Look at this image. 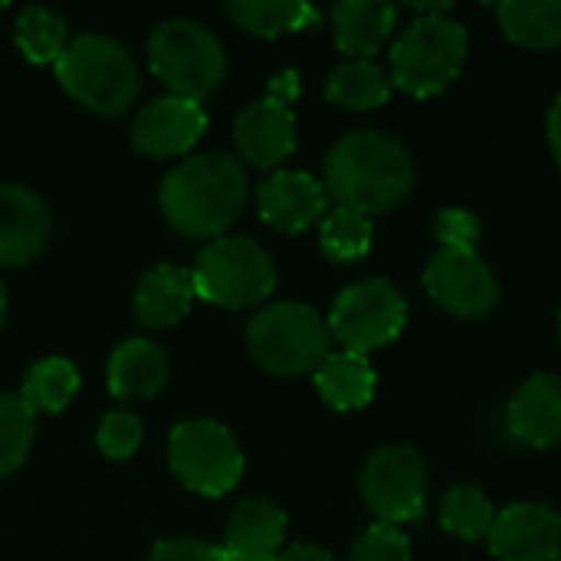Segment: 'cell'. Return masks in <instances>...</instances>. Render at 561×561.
I'll return each mask as SVG.
<instances>
[{
    "mask_svg": "<svg viewBox=\"0 0 561 561\" xmlns=\"http://www.w3.org/2000/svg\"><path fill=\"white\" fill-rule=\"evenodd\" d=\"M325 194L339 207L381 214L398 207L414 187L411 151L385 131L362 128L339 138L325 158Z\"/></svg>",
    "mask_w": 561,
    "mask_h": 561,
    "instance_id": "cell-1",
    "label": "cell"
},
{
    "mask_svg": "<svg viewBox=\"0 0 561 561\" xmlns=\"http://www.w3.org/2000/svg\"><path fill=\"white\" fill-rule=\"evenodd\" d=\"M247 171L233 154L204 151L181 161L161 184L164 220L184 237H220L243 210Z\"/></svg>",
    "mask_w": 561,
    "mask_h": 561,
    "instance_id": "cell-2",
    "label": "cell"
},
{
    "mask_svg": "<svg viewBox=\"0 0 561 561\" xmlns=\"http://www.w3.org/2000/svg\"><path fill=\"white\" fill-rule=\"evenodd\" d=\"M467 26L447 10H424L391 46V85L427 99L447 89L467 59Z\"/></svg>",
    "mask_w": 561,
    "mask_h": 561,
    "instance_id": "cell-3",
    "label": "cell"
},
{
    "mask_svg": "<svg viewBox=\"0 0 561 561\" xmlns=\"http://www.w3.org/2000/svg\"><path fill=\"white\" fill-rule=\"evenodd\" d=\"M56 79L79 105L95 115L128 112L141 89L131 53L118 39L99 33L69 39L56 59Z\"/></svg>",
    "mask_w": 561,
    "mask_h": 561,
    "instance_id": "cell-4",
    "label": "cell"
},
{
    "mask_svg": "<svg viewBox=\"0 0 561 561\" xmlns=\"http://www.w3.org/2000/svg\"><path fill=\"white\" fill-rule=\"evenodd\" d=\"M329 322L306 302H273L247 325L253 362L273 375L316 371L329 358Z\"/></svg>",
    "mask_w": 561,
    "mask_h": 561,
    "instance_id": "cell-5",
    "label": "cell"
},
{
    "mask_svg": "<svg viewBox=\"0 0 561 561\" xmlns=\"http://www.w3.org/2000/svg\"><path fill=\"white\" fill-rule=\"evenodd\" d=\"M151 72L171 89V95L201 102L227 76L224 43L197 20H164L148 39Z\"/></svg>",
    "mask_w": 561,
    "mask_h": 561,
    "instance_id": "cell-6",
    "label": "cell"
},
{
    "mask_svg": "<svg viewBox=\"0 0 561 561\" xmlns=\"http://www.w3.org/2000/svg\"><path fill=\"white\" fill-rule=\"evenodd\" d=\"M191 279L201 299L224 309H250L276 289V266L260 243L217 237L201 250Z\"/></svg>",
    "mask_w": 561,
    "mask_h": 561,
    "instance_id": "cell-7",
    "label": "cell"
},
{
    "mask_svg": "<svg viewBox=\"0 0 561 561\" xmlns=\"http://www.w3.org/2000/svg\"><path fill=\"white\" fill-rule=\"evenodd\" d=\"M168 457L174 477L201 496H224L243 477V450L237 437L210 417L178 424L168 440Z\"/></svg>",
    "mask_w": 561,
    "mask_h": 561,
    "instance_id": "cell-8",
    "label": "cell"
},
{
    "mask_svg": "<svg viewBox=\"0 0 561 561\" xmlns=\"http://www.w3.org/2000/svg\"><path fill=\"white\" fill-rule=\"evenodd\" d=\"M408 322V302L391 279H358L342 289L329 312V332L345 352H375L401 335Z\"/></svg>",
    "mask_w": 561,
    "mask_h": 561,
    "instance_id": "cell-9",
    "label": "cell"
},
{
    "mask_svg": "<svg viewBox=\"0 0 561 561\" xmlns=\"http://www.w3.org/2000/svg\"><path fill=\"white\" fill-rule=\"evenodd\" d=\"M362 500L378 523L414 526L424 519L427 500V470L414 447H385L375 450L362 470Z\"/></svg>",
    "mask_w": 561,
    "mask_h": 561,
    "instance_id": "cell-10",
    "label": "cell"
},
{
    "mask_svg": "<svg viewBox=\"0 0 561 561\" xmlns=\"http://www.w3.org/2000/svg\"><path fill=\"white\" fill-rule=\"evenodd\" d=\"M427 293L454 316H486L500 299V283L477 250H437L424 270Z\"/></svg>",
    "mask_w": 561,
    "mask_h": 561,
    "instance_id": "cell-11",
    "label": "cell"
},
{
    "mask_svg": "<svg viewBox=\"0 0 561 561\" xmlns=\"http://www.w3.org/2000/svg\"><path fill=\"white\" fill-rule=\"evenodd\" d=\"M490 552L500 561H556L561 556V516L546 503H516L496 513Z\"/></svg>",
    "mask_w": 561,
    "mask_h": 561,
    "instance_id": "cell-12",
    "label": "cell"
},
{
    "mask_svg": "<svg viewBox=\"0 0 561 561\" xmlns=\"http://www.w3.org/2000/svg\"><path fill=\"white\" fill-rule=\"evenodd\" d=\"M207 128L201 102L164 95L148 102L131 125V145L148 158H178L187 154Z\"/></svg>",
    "mask_w": 561,
    "mask_h": 561,
    "instance_id": "cell-13",
    "label": "cell"
},
{
    "mask_svg": "<svg viewBox=\"0 0 561 561\" xmlns=\"http://www.w3.org/2000/svg\"><path fill=\"white\" fill-rule=\"evenodd\" d=\"M233 141L247 164H253L260 171L279 168L296 151L293 105L276 95L250 102L233 122Z\"/></svg>",
    "mask_w": 561,
    "mask_h": 561,
    "instance_id": "cell-14",
    "label": "cell"
},
{
    "mask_svg": "<svg viewBox=\"0 0 561 561\" xmlns=\"http://www.w3.org/2000/svg\"><path fill=\"white\" fill-rule=\"evenodd\" d=\"M53 237L46 201L23 184H0V266L33 263Z\"/></svg>",
    "mask_w": 561,
    "mask_h": 561,
    "instance_id": "cell-15",
    "label": "cell"
},
{
    "mask_svg": "<svg viewBox=\"0 0 561 561\" xmlns=\"http://www.w3.org/2000/svg\"><path fill=\"white\" fill-rule=\"evenodd\" d=\"M256 204H260V217L270 227L283 233H302L325 217L329 194L325 184L306 171H276L260 184Z\"/></svg>",
    "mask_w": 561,
    "mask_h": 561,
    "instance_id": "cell-16",
    "label": "cell"
},
{
    "mask_svg": "<svg viewBox=\"0 0 561 561\" xmlns=\"http://www.w3.org/2000/svg\"><path fill=\"white\" fill-rule=\"evenodd\" d=\"M510 434L533 450H549L561 440V378L533 375L506 408Z\"/></svg>",
    "mask_w": 561,
    "mask_h": 561,
    "instance_id": "cell-17",
    "label": "cell"
},
{
    "mask_svg": "<svg viewBox=\"0 0 561 561\" xmlns=\"http://www.w3.org/2000/svg\"><path fill=\"white\" fill-rule=\"evenodd\" d=\"M286 542V513L270 500H247L227 526V556L233 561H273Z\"/></svg>",
    "mask_w": 561,
    "mask_h": 561,
    "instance_id": "cell-18",
    "label": "cell"
},
{
    "mask_svg": "<svg viewBox=\"0 0 561 561\" xmlns=\"http://www.w3.org/2000/svg\"><path fill=\"white\" fill-rule=\"evenodd\" d=\"M194 299H197V289H194L191 273L164 263L141 276L138 293H135V312L145 329H171L191 312Z\"/></svg>",
    "mask_w": 561,
    "mask_h": 561,
    "instance_id": "cell-19",
    "label": "cell"
},
{
    "mask_svg": "<svg viewBox=\"0 0 561 561\" xmlns=\"http://www.w3.org/2000/svg\"><path fill=\"white\" fill-rule=\"evenodd\" d=\"M398 10L385 0H345L332 10L335 46L352 59H371L394 30Z\"/></svg>",
    "mask_w": 561,
    "mask_h": 561,
    "instance_id": "cell-20",
    "label": "cell"
},
{
    "mask_svg": "<svg viewBox=\"0 0 561 561\" xmlns=\"http://www.w3.org/2000/svg\"><path fill=\"white\" fill-rule=\"evenodd\" d=\"M168 381V358L148 339L122 342L108 358V391L122 401L151 398Z\"/></svg>",
    "mask_w": 561,
    "mask_h": 561,
    "instance_id": "cell-21",
    "label": "cell"
},
{
    "mask_svg": "<svg viewBox=\"0 0 561 561\" xmlns=\"http://www.w3.org/2000/svg\"><path fill=\"white\" fill-rule=\"evenodd\" d=\"M375 368L365 355L358 352H339L329 355L319 368H316V388L322 394L325 404H332L335 411H358L375 398Z\"/></svg>",
    "mask_w": 561,
    "mask_h": 561,
    "instance_id": "cell-22",
    "label": "cell"
},
{
    "mask_svg": "<svg viewBox=\"0 0 561 561\" xmlns=\"http://www.w3.org/2000/svg\"><path fill=\"white\" fill-rule=\"evenodd\" d=\"M227 13L237 26L256 36H283L319 26V10L302 0H233Z\"/></svg>",
    "mask_w": 561,
    "mask_h": 561,
    "instance_id": "cell-23",
    "label": "cell"
},
{
    "mask_svg": "<svg viewBox=\"0 0 561 561\" xmlns=\"http://www.w3.org/2000/svg\"><path fill=\"white\" fill-rule=\"evenodd\" d=\"M503 33L526 49H552L561 43V0H506L496 7Z\"/></svg>",
    "mask_w": 561,
    "mask_h": 561,
    "instance_id": "cell-24",
    "label": "cell"
},
{
    "mask_svg": "<svg viewBox=\"0 0 561 561\" xmlns=\"http://www.w3.org/2000/svg\"><path fill=\"white\" fill-rule=\"evenodd\" d=\"M391 89H394L391 76L371 59H345L329 72V82H325L329 102L358 108V112L385 105L391 99Z\"/></svg>",
    "mask_w": 561,
    "mask_h": 561,
    "instance_id": "cell-25",
    "label": "cell"
},
{
    "mask_svg": "<svg viewBox=\"0 0 561 561\" xmlns=\"http://www.w3.org/2000/svg\"><path fill=\"white\" fill-rule=\"evenodd\" d=\"M79 391V371L69 358H43L36 362L20 388L23 404L33 414H59Z\"/></svg>",
    "mask_w": 561,
    "mask_h": 561,
    "instance_id": "cell-26",
    "label": "cell"
},
{
    "mask_svg": "<svg viewBox=\"0 0 561 561\" xmlns=\"http://www.w3.org/2000/svg\"><path fill=\"white\" fill-rule=\"evenodd\" d=\"M13 36H16V46L20 53L30 59V62H56L62 56V49L69 46V30H66V20L46 7H26L20 10L16 16V26H13Z\"/></svg>",
    "mask_w": 561,
    "mask_h": 561,
    "instance_id": "cell-27",
    "label": "cell"
},
{
    "mask_svg": "<svg viewBox=\"0 0 561 561\" xmlns=\"http://www.w3.org/2000/svg\"><path fill=\"white\" fill-rule=\"evenodd\" d=\"M493 523H496V510L486 500V493L477 490V486H454L440 503L444 533H450V536H457L463 542L486 539Z\"/></svg>",
    "mask_w": 561,
    "mask_h": 561,
    "instance_id": "cell-28",
    "label": "cell"
},
{
    "mask_svg": "<svg viewBox=\"0 0 561 561\" xmlns=\"http://www.w3.org/2000/svg\"><path fill=\"white\" fill-rule=\"evenodd\" d=\"M319 243L329 260L339 263L362 260L371 250V217L352 207H335L332 214L322 217Z\"/></svg>",
    "mask_w": 561,
    "mask_h": 561,
    "instance_id": "cell-29",
    "label": "cell"
},
{
    "mask_svg": "<svg viewBox=\"0 0 561 561\" xmlns=\"http://www.w3.org/2000/svg\"><path fill=\"white\" fill-rule=\"evenodd\" d=\"M36 437V414L23 404L20 394H0V477H10L23 467Z\"/></svg>",
    "mask_w": 561,
    "mask_h": 561,
    "instance_id": "cell-30",
    "label": "cell"
},
{
    "mask_svg": "<svg viewBox=\"0 0 561 561\" xmlns=\"http://www.w3.org/2000/svg\"><path fill=\"white\" fill-rule=\"evenodd\" d=\"M141 421L128 411H112L102 417L99 431H95V444L105 457L112 460H128L138 447H141Z\"/></svg>",
    "mask_w": 561,
    "mask_h": 561,
    "instance_id": "cell-31",
    "label": "cell"
},
{
    "mask_svg": "<svg viewBox=\"0 0 561 561\" xmlns=\"http://www.w3.org/2000/svg\"><path fill=\"white\" fill-rule=\"evenodd\" d=\"M352 561H411V539L388 523H375L352 549Z\"/></svg>",
    "mask_w": 561,
    "mask_h": 561,
    "instance_id": "cell-32",
    "label": "cell"
},
{
    "mask_svg": "<svg viewBox=\"0 0 561 561\" xmlns=\"http://www.w3.org/2000/svg\"><path fill=\"white\" fill-rule=\"evenodd\" d=\"M434 237L444 250H477L480 243V217L463 207H447L434 220Z\"/></svg>",
    "mask_w": 561,
    "mask_h": 561,
    "instance_id": "cell-33",
    "label": "cell"
},
{
    "mask_svg": "<svg viewBox=\"0 0 561 561\" xmlns=\"http://www.w3.org/2000/svg\"><path fill=\"white\" fill-rule=\"evenodd\" d=\"M148 561H233L227 556V549L220 546H207L197 539H164L151 549Z\"/></svg>",
    "mask_w": 561,
    "mask_h": 561,
    "instance_id": "cell-34",
    "label": "cell"
},
{
    "mask_svg": "<svg viewBox=\"0 0 561 561\" xmlns=\"http://www.w3.org/2000/svg\"><path fill=\"white\" fill-rule=\"evenodd\" d=\"M273 561H335L325 549H319V546H289V549H283L279 556Z\"/></svg>",
    "mask_w": 561,
    "mask_h": 561,
    "instance_id": "cell-35",
    "label": "cell"
},
{
    "mask_svg": "<svg viewBox=\"0 0 561 561\" xmlns=\"http://www.w3.org/2000/svg\"><path fill=\"white\" fill-rule=\"evenodd\" d=\"M549 145H552V154H556L561 168V95L549 108Z\"/></svg>",
    "mask_w": 561,
    "mask_h": 561,
    "instance_id": "cell-36",
    "label": "cell"
},
{
    "mask_svg": "<svg viewBox=\"0 0 561 561\" xmlns=\"http://www.w3.org/2000/svg\"><path fill=\"white\" fill-rule=\"evenodd\" d=\"M3 316H7V293H3V283H0V325H3Z\"/></svg>",
    "mask_w": 561,
    "mask_h": 561,
    "instance_id": "cell-37",
    "label": "cell"
},
{
    "mask_svg": "<svg viewBox=\"0 0 561 561\" xmlns=\"http://www.w3.org/2000/svg\"><path fill=\"white\" fill-rule=\"evenodd\" d=\"M559 339H561V312H559Z\"/></svg>",
    "mask_w": 561,
    "mask_h": 561,
    "instance_id": "cell-38",
    "label": "cell"
},
{
    "mask_svg": "<svg viewBox=\"0 0 561 561\" xmlns=\"http://www.w3.org/2000/svg\"><path fill=\"white\" fill-rule=\"evenodd\" d=\"M0 10H3V3H0Z\"/></svg>",
    "mask_w": 561,
    "mask_h": 561,
    "instance_id": "cell-39",
    "label": "cell"
},
{
    "mask_svg": "<svg viewBox=\"0 0 561 561\" xmlns=\"http://www.w3.org/2000/svg\"><path fill=\"white\" fill-rule=\"evenodd\" d=\"M556 561H561V556H559V559H556Z\"/></svg>",
    "mask_w": 561,
    "mask_h": 561,
    "instance_id": "cell-40",
    "label": "cell"
}]
</instances>
